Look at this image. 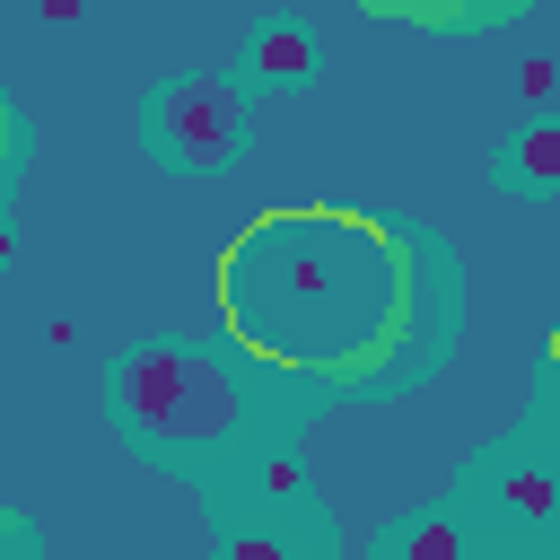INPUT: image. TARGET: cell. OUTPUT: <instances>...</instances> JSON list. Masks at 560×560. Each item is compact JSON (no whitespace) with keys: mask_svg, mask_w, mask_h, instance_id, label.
Instances as JSON below:
<instances>
[{"mask_svg":"<svg viewBox=\"0 0 560 560\" xmlns=\"http://www.w3.org/2000/svg\"><path fill=\"white\" fill-rule=\"evenodd\" d=\"M219 315L280 376H368L411 332V254L359 210H280L219 254Z\"/></svg>","mask_w":560,"mask_h":560,"instance_id":"1","label":"cell"},{"mask_svg":"<svg viewBox=\"0 0 560 560\" xmlns=\"http://www.w3.org/2000/svg\"><path fill=\"white\" fill-rule=\"evenodd\" d=\"M105 402H114V429L131 446H158V455H228L245 438V376L228 350H201V341H140L114 359L105 376Z\"/></svg>","mask_w":560,"mask_h":560,"instance_id":"2","label":"cell"},{"mask_svg":"<svg viewBox=\"0 0 560 560\" xmlns=\"http://www.w3.org/2000/svg\"><path fill=\"white\" fill-rule=\"evenodd\" d=\"M140 131H149L158 166H175V175H210V166H228L236 140H245V96H236L228 79H175V88L149 96Z\"/></svg>","mask_w":560,"mask_h":560,"instance_id":"3","label":"cell"},{"mask_svg":"<svg viewBox=\"0 0 560 560\" xmlns=\"http://www.w3.org/2000/svg\"><path fill=\"white\" fill-rule=\"evenodd\" d=\"M481 499H499L516 525L551 534V525H560V464H551V455H508V464L490 472V490H481Z\"/></svg>","mask_w":560,"mask_h":560,"instance_id":"4","label":"cell"},{"mask_svg":"<svg viewBox=\"0 0 560 560\" xmlns=\"http://www.w3.org/2000/svg\"><path fill=\"white\" fill-rule=\"evenodd\" d=\"M499 184H508V192H560V114H551V105L499 149Z\"/></svg>","mask_w":560,"mask_h":560,"instance_id":"5","label":"cell"},{"mask_svg":"<svg viewBox=\"0 0 560 560\" xmlns=\"http://www.w3.org/2000/svg\"><path fill=\"white\" fill-rule=\"evenodd\" d=\"M245 61H254V79H271V88H306V79H315V35H306L298 18H271V26H254Z\"/></svg>","mask_w":560,"mask_h":560,"instance_id":"6","label":"cell"},{"mask_svg":"<svg viewBox=\"0 0 560 560\" xmlns=\"http://www.w3.org/2000/svg\"><path fill=\"white\" fill-rule=\"evenodd\" d=\"M376 551H394V560H464V551H472V534H464V525H446V516H411V525H394Z\"/></svg>","mask_w":560,"mask_h":560,"instance_id":"7","label":"cell"},{"mask_svg":"<svg viewBox=\"0 0 560 560\" xmlns=\"http://www.w3.org/2000/svg\"><path fill=\"white\" fill-rule=\"evenodd\" d=\"M516 88H525V105H551V96H560V61H525Z\"/></svg>","mask_w":560,"mask_h":560,"instance_id":"8","label":"cell"},{"mask_svg":"<svg viewBox=\"0 0 560 560\" xmlns=\"http://www.w3.org/2000/svg\"><path fill=\"white\" fill-rule=\"evenodd\" d=\"M368 9H385V18H455L464 0H368Z\"/></svg>","mask_w":560,"mask_h":560,"instance_id":"9","label":"cell"},{"mask_svg":"<svg viewBox=\"0 0 560 560\" xmlns=\"http://www.w3.org/2000/svg\"><path fill=\"white\" fill-rule=\"evenodd\" d=\"M9 254H18V236H9V219H0V262H9Z\"/></svg>","mask_w":560,"mask_h":560,"instance_id":"10","label":"cell"},{"mask_svg":"<svg viewBox=\"0 0 560 560\" xmlns=\"http://www.w3.org/2000/svg\"><path fill=\"white\" fill-rule=\"evenodd\" d=\"M551 359H560V332H551Z\"/></svg>","mask_w":560,"mask_h":560,"instance_id":"11","label":"cell"}]
</instances>
